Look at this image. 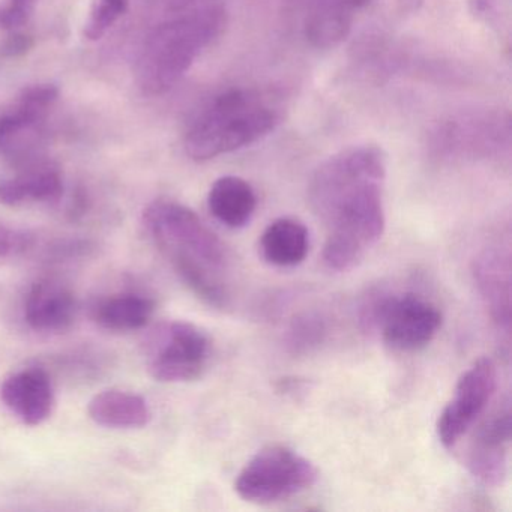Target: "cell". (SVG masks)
<instances>
[{
	"label": "cell",
	"instance_id": "obj_19",
	"mask_svg": "<svg viewBox=\"0 0 512 512\" xmlns=\"http://www.w3.org/2000/svg\"><path fill=\"white\" fill-rule=\"evenodd\" d=\"M155 313V302L137 293L110 296L92 308V319L112 332H133L148 326Z\"/></svg>",
	"mask_w": 512,
	"mask_h": 512
},
{
	"label": "cell",
	"instance_id": "obj_5",
	"mask_svg": "<svg viewBox=\"0 0 512 512\" xmlns=\"http://www.w3.org/2000/svg\"><path fill=\"white\" fill-rule=\"evenodd\" d=\"M428 146L442 160H488L511 146V119L499 110H467L440 121Z\"/></svg>",
	"mask_w": 512,
	"mask_h": 512
},
{
	"label": "cell",
	"instance_id": "obj_25",
	"mask_svg": "<svg viewBox=\"0 0 512 512\" xmlns=\"http://www.w3.org/2000/svg\"><path fill=\"white\" fill-rule=\"evenodd\" d=\"M32 47V40L25 35H14L5 43L2 53L8 58H16V56L25 55Z\"/></svg>",
	"mask_w": 512,
	"mask_h": 512
},
{
	"label": "cell",
	"instance_id": "obj_11",
	"mask_svg": "<svg viewBox=\"0 0 512 512\" xmlns=\"http://www.w3.org/2000/svg\"><path fill=\"white\" fill-rule=\"evenodd\" d=\"M0 400L23 424H44L56 406L52 377L41 367L14 371L0 383Z\"/></svg>",
	"mask_w": 512,
	"mask_h": 512
},
{
	"label": "cell",
	"instance_id": "obj_15",
	"mask_svg": "<svg viewBox=\"0 0 512 512\" xmlns=\"http://www.w3.org/2000/svg\"><path fill=\"white\" fill-rule=\"evenodd\" d=\"M88 415L101 427L136 430L151 422L152 410L142 395L122 389H106L89 401Z\"/></svg>",
	"mask_w": 512,
	"mask_h": 512
},
{
	"label": "cell",
	"instance_id": "obj_12",
	"mask_svg": "<svg viewBox=\"0 0 512 512\" xmlns=\"http://www.w3.org/2000/svg\"><path fill=\"white\" fill-rule=\"evenodd\" d=\"M23 314L34 331L47 334L67 331L76 320V296L59 281H40L29 289Z\"/></svg>",
	"mask_w": 512,
	"mask_h": 512
},
{
	"label": "cell",
	"instance_id": "obj_4",
	"mask_svg": "<svg viewBox=\"0 0 512 512\" xmlns=\"http://www.w3.org/2000/svg\"><path fill=\"white\" fill-rule=\"evenodd\" d=\"M224 26L226 13L220 7L202 8L158 26L137 62V83L143 94L160 97L175 88Z\"/></svg>",
	"mask_w": 512,
	"mask_h": 512
},
{
	"label": "cell",
	"instance_id": "obj_16",
	"mask_svg": "<svg viewBox=\"0 0 512 512\" xmlns=\"http://www.w3.org/2000/svg\"><path fill=\"white\" fill-rule=\"evenodd\" d=\"M208 208L218 223L229 229H242L256 212V191L239 176H223L211 185Z\"/></svg>",
	"mask_w": 512,
	"mask_h": 512
},
{
	"label": "cell",
	"instance_id": "obj_10",
	"mask_svg": "<svg viewBox=\"0 0 512 512\" xmlns=\"http://www.w3.org/2000/svg\"><path fill=\"white\" fill-rule=\"evenodd\" d=\"M511 442V407L509 401L485 419L473 437L467 455V467L482 484L497 487L502 484L508 466Z\"/></svg>",
	"mask_w": 512,
	"mask_h": 512
},
{
	"label": "cell",
	"instance_id": "obj_20",
	"mask_svg": "<svg viewBox=\"0 0 512 512\" xmlns=\"http://www.w3.org/2000/svg\"><path fill=\"white\" fill-rule=\"evenodd\" d=\"M479 286L500 326L509 328V268L496 256H487L478 268Z\"/></svg>",
	"mask_w": 512,
	"mask_h": 512
},
{
	"label": "cell",
	"instance_id": "obj_21",
	"mask_svg": "<svg viewBox=\"0 0 512 512\" xmlns=\"http://www.w3.org/2000/svg\"><path fill=\"white\" fill-rule=\"evenodd\" d=\"M328 334L326 322L317 313H304L296 317L287 329L286 343L290 352L304 355L317 349Z\"/></svg>",
	"mask_w": 512,
	"mask_h": 512
},
{
	"label": "cell",
	"instance_id": "obj_8",
	"mask_svg": "<svg viewBox=\"0 0 512 512\" xmlns=\"http://www.w3.org/2000/svg\"><path fill=\"white\" fill-rule=\"evenodd\" d=\"M367 322L376 326L383 343L397 352H416L427 346L442 325V314L415 293L386 295L368 307Z\"/></svg>",
	"mask_w": 512,
	"mask_h": 512
},
{
	"label": "cell",
	"instance_id": "obj_17",
	"mask_svg": "<svg viewBox=\"0 0 512 512\" xmlns=\"http://www.w3.org/2000/svg\"><path fill=\"white\" fill-rule=\"evenodd\" d=\"M62 194L61 173L49 164L29 167L14 178L0 182V203L5 206L56 202Z\"/></svg>",
	"mask_w": 512,
	"mask_h": 512
},
{
	"label": "cell",
	"instance_id": "obj_22",
	"mask_svg": "<svg viewBox=\"0 0 512 512\" xmlns=\"http://www.w3.org/2000/svg\"><path fill=\"white\" fill-rule=\"evenodd\" d=\"M127 10L128 0H97L83 29L86 40H101L125 16Z\"/></svg>",
	"mask_w": 512,
	"mask_h": 512
},
{
	"label": "cell",
	"instance_id": "obj_14",
	"mask_svg": "<svg viewBox=\"0 0 512 512\" xmlns=\"http://www.w3.org/2000/svg\"><path fill=\"white\" fill-rule=\"evenodd\" d=\"M53 85H35L25 89L8 112L0 116V152H11L25 136L34 133L49 116L58 100Z\"/></svg>",
	"mask_w": 512,
	"mask_h": 512
},
{
	"label": "cell",
	"instance_id": "obj_2",
	"mask_svg": "<svg viewBox=\"0 0 512 512\" xmlns=\"http://www.w3.org/2000/svg\"><path fill=\"white\" fill-rule=\"evenodd\" d=\"M143 226L197 298L214 308L229 304V253L196 212L175 200H155L143 212Z\"/></svg>",
	"mask_w": 512,
	"mask_h": 512
},
{
	"label": "cell",
	"instance_id": "obj_18",
	"mask_svg": "<svg viewBox=\"0 0 512 512\" xmlns=\"http://www.w3.org/2000/svg\"><path fill=\"white\" fill-rule=\"evenodd\" d=\"M308 250L310 235L307 227L295 218L283 217L272 221L260 238L263 259L277 268L301 265Z\"/></svg>",
	"mask_w": 512,
	"mask_h": 512
},
{
	"label": "cell",
	"instance_id": "obj_3",
	"mask_svg": "<svg viewBox=\"0 0 512 512\" xmlns=\"http://www.w3.org/2000/svg\"><path fill=\"white\" fill-rule=\"evenodd\" d=\"M281 121L277 100L254 88H235L215 97L191 124L185 151L194 161L232 154L269 136Z\"/></svg>",
	"mask_w": 512,
	"mask_h": 512
},
{
	"label": "cell",
	"instance_id": "obj_7",
	"mask_svg": "<svg viewBox=\"0 0 512 512\" xmlns=\"http://www.w3.org/2000/svg\"><path fill=\"white\" fill-rule=\"evenodd\" d=\"M209 358L208 334L190 322L164 323L149 340L148 370L157 382H193L203 376Z\"/></svg>",
	"mask_w": 512,
	"mask_h": 512
},
{
	"label": "cell",
	"instance_id": "obj_9",
	"mask_svg": "<svg viewBox=\"0 0 512 512\" xmlns=\"http://www.w3.org/2000/svg\"><path fill=\"white\" fill-rule=\"evenodd\" d=\"M496 367L488 358H481L467 368L454 395L437 419V437L446 449H452L475 424L496 391Z\"/></svg>",
	"mask_w": 512,
	"mask_h": 512
},
{
	"label": "cell",
	"instance_id": "obj_13",
	"mask_svg": "<svg viewBox=\"0 0 512 512\" xmlns=\"http://www.w3.org/2000/svg\"><path fill=\"white\" fill-rule=\"evenodd\" d=\"M374 0H311L305 20V35L317 49L340 46L352 31L359 11Z\"/></svg>",
	"mask_w": 512,
	"mask_h": 512
},
{
	"label": "cell",
	"instance_id": "obj_24",
	"mask_svg": "<svg viewBox=\"0 0 512 512\" xmlns=\"http://www.w3.org/2000/svg\"><path fill=\"white\" fill-rule=\"evenodd\" d=\"M37 0H7L0 7V26L5 29H17L28 22L34 13Z\"/></svg>",
	"mask_w": 512,
	"mask_h": 512
},
{
	"label": "cell",
	"instance_id": "obj_6",
	"mask_svg": "<svg viewBox=\"0 0 512 512\" xmlns=\"http://www.w3.org/2000/svg\"><path fill=\"white\" fill-rule=\"evenodd\" d=\"M316 466L289 446L269 445L260 449L242 467L235 482L239 497L253 503H275L313 487Z\"/></svg>",
	"mask_w": 512,
	"mask_h": 512
},
{
	"label": "cell",
	"instance_id": "obj_23",
	"mask_svg": "<svg viewBox=\"0 0 512 512\" xmlns=\"http://www.w3.org/2000/svg\"><path fill=\"white\" fill-rule=\"evenodd\" d=\"M35 236L25 230L0 227V257H17L34 248Z\"/></svg>",
	"mask_w": 512,
	"mask_h": 512
},
{
	"label": "cell",
	"instance_id": "obj_1",
	"mask_svg": "<svg viewBox=\"0 0 512 512\" xmlns=\"http://www.w3.org/2000/svg\"><path fill=\"white\" fill-rule=\"evenodd\" d=\"M386 155L379 146L344 149L308 182V203L326 230L323 262L331 271L359 265L385 232Z\"/></svg>",
	"mask_w": 512,
	"mask_h": 512
}]
</instances>
